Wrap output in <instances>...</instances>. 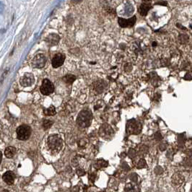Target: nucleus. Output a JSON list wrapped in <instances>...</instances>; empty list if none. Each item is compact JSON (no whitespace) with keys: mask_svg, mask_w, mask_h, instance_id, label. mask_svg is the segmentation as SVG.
I'll list each match as a JSON object with an SVG mask.
<instances>
[{"mask_svg":"<svg viewBox=\"0 0 192 192\" xmlns=\"http://www.w3.org/2000/svg\"><path fill=\"white\" fill-rule=\"evenodd\" d=\"M47 147L54 154L59 152L63 147L62 139L58 134H52L47 139Z\"/></svg>","mask_w":192,"mask_h":192,"instance_id":"f257e3e1","label":"nucleus"},{"mask_svg":"<svg viewBox=\"0 0 192 192\" xmlns=\"http://www.w3.org/2000/svg\"><path fill=\"white\" fill-rule=\"evenodd\" d=\"M92 119H93L92 113L90 111L83 110L78 114L77 123L80 127L87 128L90 126Z\"/></svg>","mask_w":192,"mask_h":192,"instance_id":"f03ea898","label":"nucleus"},{"mask_svg":"<svg viewBox=\"0 0 192 192\" xmlns=\"http://www.w3.org/2000/svg\"><path fill=\"white\" fill-rule=\"evenodd\" d=\"M31 134V129L29 126L23 124L17 129V136L19 140L25 141L30 137Z\"/></svg>","mask_w":192,"mask_h":192,"instance_id":"7ed1b4c3","label":"nucleus"},{"mask_svg":"<svg viewBox=\"0 0 192 192\" xmlns=\"http://www.w3.org/2000/svg\"><path fill=\"white\" fill-rule=\"evenodd\" d=\"M142 131V125L135 119L128 121L127 124V133L129 134H138Z\"/></svg>","mask_w":192,"mask_h":192,"instance_id":"20e7f679","label":"nucleus"},{"mask_svg":"<svg viewBox=\"0 0 192 192\" xmlns=\"http://www.w3.org/2000/svg\"><path fill=\"white\" fill-rule=\"evenodd\" d=\"M114 132L112 127L107 123L102 125L98 131L99 136H101L102 138L106 139V140H110L114 135Z\"/></svg>","mask_w":192,"mask_h":192,"instance_id":"39448f33","label":"nucleus"},{"mask_svg":"<svg viewBox=\"0 0 192 192\" xmlns=\"http://www.w3.org/2000/svg\"><path fill=\"white\" fill-rule=\"evenodd\" d=\"M40 93L44 95H48L54 91V86L53 83L48 79L43 80L42 85L40 87Z\"/></svg>","mask_w":192,"mask_h":192,"instance_id":"423d86ee","label":"nucleus"},{"mask_svg":"<svg viewBox=\"0 0 192 192\" xmlns=\"http://www.w3.org/2000/svg\"><path fill=\"white\" fill-rule=\"evenodd\" d=\"M46 63V58L42 54H37L31 61L32 67L33 68H36V69H41V68L44 67Z\"/></svg>","mask_w":192,"mask_h":192,"instance_id":"0eeeda50","label":"nucleus"},{"mask_svg":"<svg viewBox=\"0 0 192 192\" xmlns=\"http://www.w3.org/2000/svg\"><path fill=\"white\" fill-rule=\"evenodd\" d=\"M35 82V78L33 74L25 73L20 79V83L23 87H30Z\"/></svg>","mask_w":192,"mask_h":192,"instance_id":"6e6552de","label":"nucleus"},{"mask_svg":"<svg viewBox=\"0 0 192 192\" xmlns=\"http://www.w3.org/2000/svg\"><path fill=\"white\" fill-rule=\"evenodd\" d=\"M65 55L61 54V53L56 54L54 56V58L52 59V67L54 68H58L59 67H61V66L64 64V62H65Z\"/></svg>","mask_w":192,"mask_h":192,"instance_id":"1a4fd4ad","label":"nucleus"},{"mask_svg":"<svg viewBox=\"0 0 192 192\" xmlns=\"http://www.w3.org/2000/svg\"><path fill=\"white\" fill-rule=\"evenodd\" d=\"M136 16H133L130 19L119 18V24L121 27H128L134 26L136 23Z\"/></svg>","mask_w":192,"mask_h":192,"instance_id":"9d476101","label":"nucleus"},{"mask_svg":"<svg viewBox=\"0 0 192 192\" xmlns=\"http://www.w3.org/2000/svg\"><path fill=\"white\" fill-rule=\"evenodd\" d=\"M59 40H60V37H59L57 34L52 33L50 34V35L46 38V42L47 43V44L49 45L50 46H53L58 44Z\"/></svg>","mask_w":192,"mask_h":192,"instance_id":"9b49d317","label":"nucleus"},{"mask_svg":"<svg viewBox=\"0 0 192 192\" xmlns=\"http://www.w3.org/2000/svg\"><path fill=\"white\" fill-rule=\"evenodd\" d=\"M172 183H173L175 186H181L184 181V177L181 173H176L173 176H172Z\"/></svg>","mask_w":192,"mask_h":192,"instance_id":"f8f14e48","label":"nucleus"},{"mask_svg":"<svg viewBox=\"0 0 192 192\" xmlns=\"http://www.w3.org/2000/svg\"><path fill=\"white\" fill-rule=\"evenodd\" d=\"M15 178V176L14 173L12 171L6 172L2 176L3 181L8 185H12L14 183Z\"/></svg>","mask_w":192,"mask_h":192,"instance_id":"ddd939ff","label":"nucleus"},{"mask_svg":"<svg viewBox=\"0 0 192 192\" xmlns=\"http://www.w3.org/2000/svg\"><path fill=\"white\" fill-rule=\"evenodd\" d=\"M152 8V5L151 4H147V3H142L139 7V12L142 16H146L148 15V12Z\"/></svg>","mask_w":192,"mask_h":192,"instance_id":"4468645a","label":"nucleus"},{"mask_svg":"<svg viewBox=\"0 0 192 192\" xmlns=\"http://www.w3.org/2000/svg\"><path fill=\"white\" fill-rule=\"evenodd\" d=\"M106 82L103 80H99L98 82H96L95 83V86H94V88H95V91L97 92L98 93H103L104 90L106 89Z\"/></svg>","mask_w":192,"mask_h":192,"instance_id":"2eb2a0df","label":"nucleus"},{"mask_svg":"<svg viewBox=\"0 0 192 192\" xmlns=\"http://www.w3.org/2000/svg\"><path fill=\"white\" fill-rule=\"evenodd\" d=\"M16 153V149L14 148V147H8L5 149V155L6 157L7 158H12V157H14V155H15Z\"/></svg>","mask_w":192,"mask_h":192,"instance_id":"dca6fc26","label":"nucleus"},{"mask_svg":"<svg viewBox=\"0 0 192 192\" xmlns=\"http://www.w3.org/2000/svg\"><path fill=\"white\" fill-rule=\"evenodd\" d=\"M44 114L46 116H54L56 114V108L54 106H51L49 108H45L44 110Z\"/></svg>","mask_w":192,"mask_h":192,"instance_id":"f3484780","label":"nucleus"},{"mask_svg":"<svg viewBox=\"0 0 192 192\" xmlns=\"http://www.w3.org/2000/svg\"><path fill=\"white\" fill-rule=\"evenodd\" d=\"M76 80V77L73 74H67L63 77L64 82L67 83V84H72Z\"/></svg>","mask_w":192,"mask_h":192,"instance_id":"a211bd4d","label":"nucleus"},{"mask_svg":"<svg viewBox=\"0 0 192 192\" xmlns=\"http://www.w3.org/2000/svg\"><path fill=\"white\" fill-rule=\"evenodd\" d=\"M108 166V161H104V160L101 159V160H98L97 162H96L95 164V167L97 168H106Z\"/></svg>","mask_w":192,"mask_h":192,"instance_id":"6ab92c4d","label":"nucleus"},{"mask_svg":"<svg viewBox=\"0 0 192 192\" xmlns=\"http://www.w3.org/2000/svg\"><path fill=\"white\" fill-rule=\"evenodd\" d=\"M125 192H139L136 189V187L131 184V183H127L125 187Z\"/></svg>","mask_w":192,"mask_h":192,"instance_id":"aec40b11","label":"nucleus"},{"mask_svg":"<svg viewBox=\"0 0 192 192\" xmlns=\"http://www.w3.org/2000/svg\"><path fill=\"white\" fill-rule=\"evenodd\" d=\"M53 125V121L51 120H44L43 122V127L44 128L45 130L49 129V128Z\"/></svg>","mask_w":192,"mask_h":192,"instance_id":"412c9836","label":"nucleus"},{"mask_svg":"<svg viewBox=\"0 0 192 192\" xmlns=\"http://www.w3.org/2000/svg\"><path fill=\"white\" fill-rule=\"evenodd\" d=\"M146 167V162L145 161H144V159H141L140 161H139V163L137 164V166H136V168H138V169H142V168H145Z\"/></svg>","mask_w":192,"mask_h":192,"instance_id":"4be33fe9","label":"nucleus"},{"mask_svg":"<svg viewBox=\"0 0 192 192\" xmlns=\"http://www.w3.org/2000/svg\"><path fill=\"white\" fill-rule=\"evenodd\" d=\"M76 173L79 176H82L86 173L85 170L84 169H82V168H77V169L76 170Z\"/></svg>","mask_w":192,"mask_h":192,"instance_id":"5701e85b","label":"nucleus"},{"mask_svg":"<svg viewBox=\"0 0 192 192\" xmlns=\"http://www.w3.org/2000/svg\"><path fill=\"white\" fill-rule=\"evenodd\" d=\"M87 142H85V140H80V142H79V146L81 147V148H83V147H85V145H86Z\"/></svg>","mask_w":192,"mask_h":192,"instance_id":"b1692460","label":"nucleus"},{"mask_svg":"<svg viewBox=\"0 0 192 192\" xmlns=\"http://www.w3.org/2000/svg\"><path fill=\"white\" fill-rule=\"evenodd\" d=\"M89 178L90 179V181H92V182H94V181H95V174H91Z\"/></svg>","mask_w":192,"mask_h":192,"instance_id":"393cba45","label":"nucleus"},{"mask_svg":"<svg viewBox=\"0 0 192 192\" xmlns=\"http://www.w3.org/2000/svg\"><path fill=\"white\" fill-rule=\"evenodd\" d=\"M143 1V3H147V4H150L151 2L152 1V0H142Z\"/></svg>","mask_w":192,"mask_h":192,"instance_id":"a878e982","label":"nucleus"},{"mask_svg":"<svg viewBox=\"0 0 192 192\" xmlns=\"http://www.w3.org/2000/svg\"><path fill=\"white\" fill-rule=\"evenodd\" d=\"M2 155L1 151H0V163H1V161H2Z\"/></svg>","mask_w":192,"mask_h":192,"instance_id":"bb28decb","label":"nucleus"},{"mask_svg":"<svg viewBox=\"0 0 192 192\" xmlns=\"http://www.w3.org/2000/svg\"><path fill=\"white\" fill-rule=\"evenodd\" d=\"M1 192H9V191H8V190H3V191H2Z\"/></svg>","mask_w":192,"mask_h":192,"instance_id":"cd10ccee","label":"nucleus"},{"mask_svg":"<svg viewBox=\"0 0 192 192\" xmlns=\"http://www.w3.org/2000/svg\"><path fill=\"white\" fill-rule=\"evenodd\" d=\"M74 1H76V2H78V0H74Z\"/></svg>","mask_w":192,"mask_h":192,"instance_id":"c85d7f7f","label":"nucleus"},{"mask_svg":"<svg viewBox=\"0 0 192 192\" xmlns=\"http://www.w3.org/2000/svg\"><path fill=\"white\" fill-rule=\"evenodd\" d=\"M101 192H104V191H101Z\"/></svg>","mask_w":192,"mask_h":192,"instance_id":"c756f323","label":"nucleus"}]
</instances>
